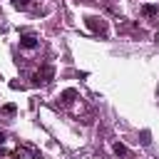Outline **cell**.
I'll use <instances>...</instances> for the list:
<instances>
[{
	"label": "cell",
	"mask_w": 159,
	"mask_h": 159,
	"mask_svg": "<svg viewBox=\"0 0 159 159\" xmlns=\"http://www.w3.org/2000/svg\"><path fill=\"white\" fill-rule=\"evenodd\" d=\"M40 45V40L35 37V35H30V32H25L22 37H20V47H25V50H35Z\"/></svg>",
	"instance_id": "1"
},
{
	"label": "cell",
	"mask_w": 159,
	"mask_h": 159,
	"mask_svg": "<svg viewBox=\"0 0 159 159\" xmlns=\"http://www.w3.org/2000/svg\"><path fill=\"white\" fill-rule=\"evenodd\" d=\"M50 77H52V67H42L35 75V84H45V82H50Z\"/></svg>",
	"instance_id": "2"
},
{
	"label": "cell",
	"mask_w": 159,
	"mask_h": 159,
	"mask_svg": "<svg viewBox=\"0 0 159 159\" xmlns=\"http://www.w3.org/2000/svg\"><path fill=\"white\" fill-rule=\"evenodd\" d=\"M87 25H89L94 32H102V35H107V25H104L99 17H87Z\"/></svg>",
	"instance_id": "3"
},
{
	"label": "cell",
	"mask_w": 159,
	"mask_h": 159,
	"mask_svg": "<svg viewBox=\"0 0 159 159\" xmlns=\"http://www.w3.org/2000/svg\"><path fill=\"white\" fill-rule=\"evenodd\" d=\"M114 154L117 157H127V147L124 144H114Z\"/></svg>",
	"instance_id": "4"
},
{
	"label": "cell",
	"mask_w": 159,
	"mask_h": 159,
	"mask_svg": "<svg viewBox=\"0 0 159 159\" xmlns=\"http://www.w3.org/2000/svg\"><path fill=\"white\" fill-rule=\"evenodd\" d=\"M142 12L152 17V15H157V7H154V5H144V10H142Z\"/></svg>",
	"instance_id": "5"
},
{
	"label": "cell",
	"mask_w": 159,
	"mask_h": 159,
	"mask_svg": "<svg viewBox=\"0 0 159 159\" xmlns=\"http://www.w3.org/2000/svg\"><path fill=\"white\" fill-rule=\"evenodd\" d=\"M12 5L20 7V10H25V7H27V0H12Z\"/></svg>",
	"instance_id": "6"
},
{
	"label": "cell",
	"mask_w": 159,
	"mask_h": 159,
	"mask_svg": "<svg viewBox=\"0 0 159 159\" xmlns=\"http://www.w3.org/2000/svg\"><path fill=\"white\" fill-rule=\"evenodd\" d=\"M2 112H5V114H12V112H15V104H5Z\"/></svg>",
	"instance_id": "7"
},
{
	"label": "cell",
	"mask_w": 159,
	"mask_h": 159,
	"mask_svg": "<svg viewBox=\"0 0 159 159\" xmlns=\"http://www.w3.org/2000/svg\"><path fill=\"white\" fill-rule=\"evenodd\" d=\"M2 142H5V134H0V144H2Z\"/></svg>",
	"instance_id": "8"
}]
</instances>
